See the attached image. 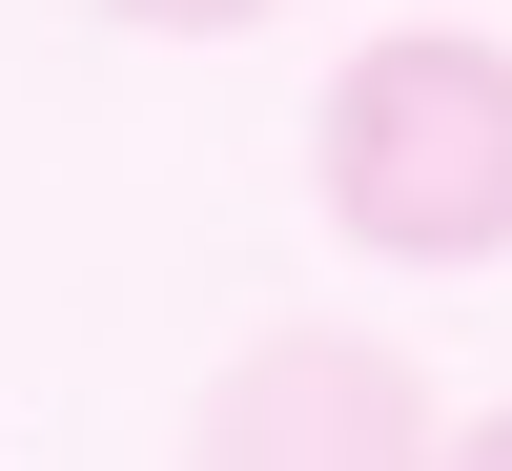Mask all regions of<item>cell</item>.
I'll use <instances>...</instances> for the list:
<instances>
[{
	"instance_id": "cell-1",
	"label": "cell",
	"mask_w": 512,
	"mask_h": 471,
	"mask_svg": "<svg viewBox=\"0 0 512 471\" xmlns=\"http://www.w3.org/2000/svg\"><path fill=\"white\" fill-rule=\"evenodd\" d=\"M308 185L369 267H492L512 246V41H472V21L349 41L308 103Z\"/></svg>"
},
{
	"instance_id": "cell-3",
	"label": "cell",
	"mask_w": 512,
	"mask_h": 471,
	"mask_svg": "<svg viewBox=\"0 0 512 471\" xmlns=\"http://www.w3.org/2000/svg\"><path fill=\"white\" fill-rule=\"evenodd\" d=\"M103 21H144V41H246L267 0H103Z\"/></svg>"
},
{
	"instance_id": "cell-2",
	"label": "cell",
	"mask_w": 512,
	"mask_h": 471,
	"mask_svg": "<svg viewBox=\"0 0 512 471\" xmlns=\"http://www.w3.org/2000/svg\"><path fill=\"white\" fill-rule=\"evenodd\" d=\"M451 410L390 328H246L185 410V471H431Z\"/></svg>"
},
{
	"instance_id": "cell-4",
	"label": "cell",
	"mask_w": 512,
	"mask_h": 471,
	"mask_svg": "<svg viewBox=\"0 0 512 471\" xmlns=\"http://www.w3.org/2000/svg\"><path fill=\"white\" fill-rule=\"evenodd\" d=\"M431 471H512V410H472V431H451V451H431Z\"/></svg>"
}]
</instances>
